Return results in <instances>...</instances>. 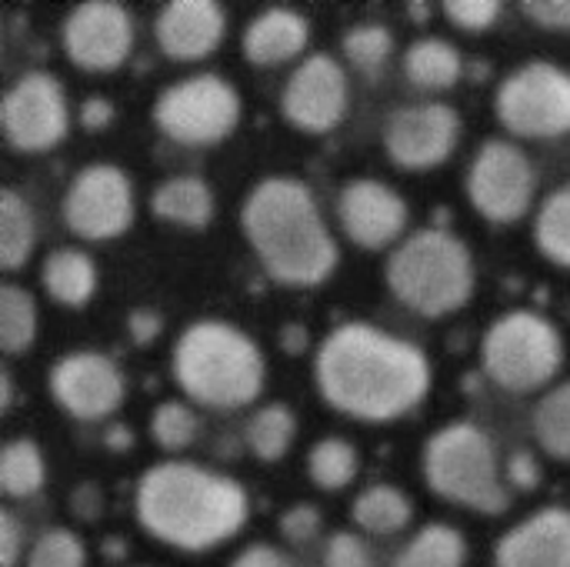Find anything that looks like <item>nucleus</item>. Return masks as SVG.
<instances>
[{
    "label": "nucleus",
    "mask_w": 570,
    "mask_h": 567,
    "mask_svg": "<svg viewBox=\"0 0 570 567\" xmlns=\"http://www.w3.org/2000/svg\"><path fill=\"white\" fill-rule=\"evenodd\" d=\"M160 328H164V317H160L157 311H150V307H137V311H130V317H127L130 341L140 344V348L150 344V341H157Z\"/></svg>",
    "instance_id": "nucleus-43"
},
{
    "label": "nucleus",
    "mask_w": 570,
    "mask_h": 567,
    "mask_svg": "<svg viewBox=\"0 0 570 567\" xmlns=\"http://www.w3.org/2000/svg\"><path fill=\"white\" fill-rule=\"evenodd\" d=\"M63 224L80 241H114L130 231L137 201L134 180L117 164H87L80 167L63 190Z\"/></svg>",
    "instance_id": "nucleus-11"
},
{
    "label": "nucleus",
    "mask_w": 570,
    "mask_h": 567,
    "mask_svg": "<svg viewBox=\"0 0 570 567\" xmlns=\"http://www.w3.org/2000/svg\"><path fill=\"white\" fill-rule=\"evenodd\" d=\"M351 107V84L344 63H337L331 53H311L304 57L294 74L284 84L281 94V114L284 120L311 137L331 134L341 127Z\"/></svg>",
    "instance_id": "nucleus-14"
},
{
    "label": "nucleus",
    "mask_w": 570,
    "mask_h": 567,
    "mask_svg": "<svg viewBox=\"0 0 570 567\" xmlns=\"http://www.w3.org/2000/svg\"><path fill=\"white\" fill-rule=\"evenodd\" d=\"M297 438V418L284 401H271L264 408H257L244 428V441L247 451L264 461V465H277L287 458L291 444Z\"/></svg>",
    "instance_id": "nucleus-26"
},
{
    "label": "nucleus",
    "mask_w": 570,
    "mask_h": 567,
    "mask_svg": "<svg viewBox=\"0 0 570 567\" xmlns=\"http://www.w3.org/2000/svg\"><path fill=\"white\" fill-rule=\"evenodd\" d=\"M531 428L548 458L570 465V381L544 391L534 408Z\"/></svg>",
    "instance_id": "nucleus-32"
},
{
    "label": "nucleus",
    "mask_w": 570,
    "mask_h": 567,
    "mask_svg": "<svg viewBox=\"0 0 570 567\" xmlns=\"http://www.w3.org/2000/svg\"><path fill=\"white\" fill-rule=\"evenodd\" d=\"M0 408L10 411V374L7 371L0 374Z\"/></svg>",
    "instance_id": "nucleus-45"
},
{
    "label": "nucleus",
    "mask_w": 570,
    "mask_h": 567,
    "mask_svg": "<svg viewBox=\"0 0 570 567\" xmlns=\"http://www.w3.org/2000/svg\"><path fill=\"white\" fill-rule=\"evenodd\" d=\"M337 224L361 251L397 247L407 234V201L377 177H354L337 194Z\"/></svg>",
    "instance_id": "nucleus-17"
},
{
    "label": "nucleus",
    "mask_w": 570,
    "mask_h": 567,
    "mask_svg": "<svg viewBox=\"0 0 570 567\" xmlns=\"http://www.w3.org/2000/svg\"><path fill=\"white\" fill-rule=\"evenodd\" d=\"M150 214L187 231H204L217 214L214 187L197 174H177L150 190Z\"/></svg>",
    "instance_id": "nucleus-21"
},
{
    "label": "nucleus",
    "mask_w": 570,
    "mask_h": 567,
    "mask_svg": "<svg viewBox=\"0 0 570 567\" xmlns=\"http://www.w3.org/2000/svg\"><path fill=\"white\" fill-rule=\"evenodd\" d=\"M60 43L77 70L114 74L134 50V17L117 0H83L67 13Z\"/></svg>",
    "instance_id": "nucleus-15"
},
{
    "label": "nucleus",
    "mask_w": 570,
    "mask_h": 567,
    "mask_svg": "<svg viewBox=\"0 0 570 567\" xmlns=\"http://www.w3.org/2000/svg\"><path fill=\"white\" fill-rule=\"evenodd\" d=\"M504 3L501 0H444V17L464 33H481L498 23Z\"/></svg>",
    "instance_id": "nucleus-36"
},
{
    "label": "nucleus",
    "mask_w": 570,
    "mask_h": 567,
    "mask_svg": "<svg viewBox=\"0 0 570 567\" xmlns=\"http://www.w3.org/2000/svg\"><path fill=\"white\" fill-rule=\"evenodd\" d=\"M541 478H544V471L531 451H514L508 458V485L514 491H534L541 485Z\"/></svg>",
    "instance_id": "nucleus-40"
},
{
    "label": "nucleus",
    "mask_w": 570,
    "mask_h": 567,
    "mask_svg": "<svg viewBox=\"0 0 570 567\" xmlns=\"http://www.w3.org/2000/svg\"><path fill=\"white\" fill-rule=\"evenodd\" d=\"M494 567H570V511L548 505L494 545Z\"/></svg>",
    "instance_id": "nucleus-19"
},
{
    "label": "nucleus",
    "mask_w": 570,
    "mask_h": 567,
    "mask_svg": "<svg viewBox=\"0 0 570 567\" xmlns=\"http://www.w3.org/2000/svg\"><path fill=\"white\" fill-rule=\"evenodd\" d=\"M311 23L294 7H264L244 30L240 50L254 67H284L307 50Z\"/></svg>",
    "instance_id": "nucleus-20"
},
{
    "label": "nucleus",
    "mask_w": 570,
    "mask_h": 567,
    "mask_svg": "<svg viewBox=\"0 0 570 567\" xmlns=\"http://www.w3.org/2000/svg\"><path fill=\"white\" fill-rule=\"evenodd\" d=\"M464 187L471 207L488 224L508 227L531 214L538 197V170L521 144L491 137L478 147Z\"/></svg>",
    "instance_id": "nucleus-10"
},
{
    "label": "nucleus",
    "mask_w": 570,
    "mask_h": 567,
    "mask_svg": "<svg viewBox=\"0 0 570 567\" xmlns=\"http://www.w3.org/2000/svg\"><path fill=\"white\" fill-rule=\"evenodd\" d=\"M468 538L444 521L424 525L397 555L391 567H464Z\"/></svg>",
    "instance_id": "nucleus-25"
},
{
    "label": "nucleus",
    "mask_w": 570,
    "mask_h": 567,
    "mask_svg": "<svg viewBox=\"0 0 570 567\" xmlns=\"http://www.w3.org/2000/svg\"><path fill=\"white\" fill-rule=\"evenodd\" d=\"M40 284L53 304L80 311L97 294V264L80 247H53L40 264Z\"/></svg>",
    "instance_id": "nucleus-22"
},
{
    "label": "nucleus",
    "mask_w": 570,
    "mask_h": 567,
    "mask_svg": "<svg viewBox=\"0 0 570 567\" xmlns=\"http://www.w3.org/2000/svg\"><path fill=\"white\" fill-rule=\"evenodd\" d=\"M314 388L351 421L391 424L431 394L434 368L414 341L367 321H344L314 354Z\"/></svg>",
    "instance_id": "nucleus-1"
},
{
    "label": "nucleus",
    "mask_w": 570,
    "mask_h": 567,
    "mask_svg": "<svg viewBox=\"0 0 570 567\" xmlns=\"http://www.w3.org/2000/svg\"><path fill=\"white\" fill-rule=\"evenodd\" d=\"M498 124L521 140H558L570 134V70L534 57L518 63L494 94Z\"/></svg>",
    "instance_id": "nucleus-9"
},
{
    "label": "nucleus",
    "mask_w": 570,
    "mask_h": 567,
    "mask_svg": "<svg viewBox=\"0 0 570 567\" xmlns=\"http://www.w3.org/2000/svg\"><path fill=\"white\" fill-rule=\"evenodd\" d=\"M384 150L394 167L421 174L451 160L461 140V114L444 100H421L391 110L384 120Z\"/></svg>",
    "instance_id": "nucleus-13"
},
{
    "label": "nucleus",
    "mask_w": 570,
    "mask_h": 567,
    "mask_svg": "<svg viewBox=\"0 0 570 567\" xmlns=\"http://www.w3.org/2000/svg\"><path fill=\"white\" fill-rule=\"evenodd\" d=\"M324 567H377V558L361 535L334 531L324 545Z\"/></svg>",
    "instance_id": "nucleus-37"
},
{
    "label": "nucleus",
    "mask_w": 570,
    "mask_h": 567,
    "mask_svg": "<svg viewBox=\"0 0 570 567\" xmlns=\"http://www.w3.org/2000/svg\"><path fill=\"white\" fill-rule=\"evenodd\" d=\"M321 525H324L321 511L314 505H307V501L304 505H294V508H287L281 515V535L291 545H311L321 535Z\"/></svg>",
    "instance_id": "nucleus-38"
},
{
    "label": "nucleus",
    "mask_w": 570,
    "mask_h": 567,
    "mask_svg": "<svg viewBox=\"0 0 570 567\" xmlns=\"http://www.w3.org/2000/svg\"><path fill=\"white\" fill-rule=\"evenodd\" d=\"M27 567H87V548L70 528H47L30 545Z\"/></svg>",
    "instance_id": "nucleus-35"
},
{
    "label": "nucleus",
    "mask_w": 570,
    "mask_h": 567,
    "mask_svg": "<svg viewBox=\"0 0 570 567\" xmlns=\"http://www.w3.org/2000/svg\"><path fill=\"white\" fill-rule=\"evenodd\" d=\"M200 421L187 401H160L150 414V438L160 451L180 454L197 441Z\"/></svg>",
    "instance_id": "nucleus-34"
},
{
    "label": "nucleus",
    "mask_w": 570,
    "mask_h": 567,
    "mask_svg": "<svg viewBox=\"0 0 570 567\" xmlns=\"http://www.w3.org/2000/svg\"><path fill=\"white\" fill-rule=\"evenodd\" d=\"M481 368L501 391H544L564 368V338L558 324L538 311H504L484 331Z\"/></svg>",
    "instance_id": "nucleus-7"
},
{
    "label": "nucleus",
    "mask_w": 570,
    "mask_h": 567,
    "mask_svg": "<svg viewBox=\"0 0 570 567\" xmlns=\"http://www.w3.org/2000/svg\"><path fill=\"white\" fill-rule=\"evenodd\" d=\"M170 371L190 404L214 411H237L261 398L267 361L257 341L217 317L187 324L170 351Z\"/></svg>",
    "instance_id": "nucleus-4"
},
{
    "label": "nucleus",
    "mask_w": 570,
    "mask_h": 567,
    "mask_svg": "<svg viewBox=\"0 0 570 567\" xmlns=\"http://www.w3.org/2000/svg\"><path fill=\"white\" fill-rule=\"evenodd\" d=\"M124 438H127V431H124V428H117V431L110 434V444H114V448H127L130 441H124Z\"/></svg>",
    "instance_id": "nucleus-46"
},
{
    "label": "nucleus",
    "mask_w": 570,
    "mask_h": 567,
    "mask_svg": "<svg viewBox=\"0 0 570 567\" xmlns=\"http://www.w3.org/2000/svg\"><path fill=\"white\" fill-rule=\"evenodd\" d=\"M244 104L220 74H190L164 87L150 107L154 127L180 147H217L240 124Z\"/></svg>",
    "instance_id": "nucleus-8"
},
{
    "label": "nucleus",
    "mask_w": 570,
    "mask_h": 567,
    "mask_svg": "<svg viewBox=\"0 0 570 567\" xmlns=\"http://www.w3.org/2000/svg\"><path fill=\"white\" fill-rule=\"evenodd\" d=\"M47 391L63 414L104 421L124 404L127 381L114 358L100 351H70L47 371Z\"/></svg>",
    "instance_id": "nucleus-16"
},
{
    "label": "nucleus",
    "mask_w": 570,
    "mask_h": 567,
    "mask_svg": "<svg viewBox=\"0 0 570 567\" xmlns=\"http://www.w3.org/2000/svg\"><path fill=\"white\" fill-rule=\"evenodd\" d=\"M240 231L264 274L281 287H321L341 264L337 241L317 197L297 177L274 174L257 180L244 197Z\"/></svg>",
    "instance_id": "nucleus-3"
},
{
    "label": "nucleus",
    "mask_w": 570,
    "mask_h": 567,
    "mask_svg": "<svg viewBox=\"0 0 570 567\" xmlns=\"http://www.w3.org/2000/svg\"><path fill=\"white\" fill-rule=\"evenodd\" d=\"M361 475V454L351 441L331 434L321 438L311 451H307V478L314 481V488L321 491H344L357 481Z\"/></svg>",
    "instance_id": "nucleus-29"
},
{
    "label": "nucleus",
    "mask_w": 570,
    "mask_h": 567,
    "mask_svg": "<svg viewBox=\"0 0 570 567\" xmlns=\"http://www.w3.org/2000/svg\"><path fill=\"white\" fill-rule=\"evenodd\" d=\"M37 244V221L30 204L13 190L3 187L0 190V267L7 274L20 271Z\"/></svg>",
    "instance_id": "nucleus-27"
},
{
    "label": "nucleus",
    "mask_w": 570,
    "mask_h": 567,
    "mask_svg": "<svg viewBox=\"0 0 570 567\" xmlns=\"http://www.w3.org/2000/svg\"><path fill=\"white\" fill-rule=\"evenodd\" d=\"M37 341V301L27 287L0 284V351L7 358L27 354Z\"/></svg>",
    "instance_id": "nucleus-30"
},
{
    "label": "nucleus",
    "mask_w": 570,
    "mask_h": 567,
    "mask_svg": "<svg viewBox=\"0 0 570 567\" xmlns=\"http://www.w3.org/2000/svg\"><path fill=\"white\" fill-rule=\"evenodd\" d=\"M134 515L154 541L204 555L247 528L250 495L237 478L197 461H160L140 475Z\"/></svg>",
    "instance_id": "nucleus-2"
},
{
    "label": "nucleus",
    "mask_w": 570,
    "mask_h": 567,
    "mask_svg": "<svg viewBox=\"0 0 570 567\" xmlns=\"http://www.w3.org/2000/svg\"><path fill=\"white\" fill-rule=\"evenodd\" d=\"M0 130L17 154H47L70 130L63 84L47 70L20 74L0 100Z\"/></svg>",
    "instance_id": "nucleus-12"
},
{
    "label": "nucleus",
    "mask_w": 570,
    "mask_h": 567,
    "mask_svg": "<svg viewBox=\"0 0 570 567\" xmlns=\"http://www.w3.org/2000/svg\"><path fill=\"white\" fill-rule=\"evenodd\" d=\"M521 10L544 30H570V0H524Z\"/></svg>",
    "instance_id": "nucleus-39"
},
{
    "label": "nucleus",
    "mask_w": 570,
    "mask_h": 567,
    "mask_svg": "<svg viewBox=\"0 0 570 567\" xmlns=\"http://www.w3.org/2000/svg\"><path fill=\"white\" fill-rule=\"evenodd\" d=\"M47 481V461L33 438H13L0 451V491L10 501L33 498Z\"/></svg>",
    "instance_id": "nucleus-28"
},
{
    "label": "nucleus",
    "mask_w": 570,
    "mask_h": 567,
    "mask_svg": "<svg viewBox=\"0 0 570 567\" xmlns=\"http://www.w3.org/2000/svg\"><path fill=\"white\" fill-rule=\"evenodd\" d=\"M404 74L421 90H451L464 77V57L444 37H417L404 50Z\"/></svg>",
    "instance_id": "nucleus-23"
},
{
    "label": "nucleus",
    "mask_w": 570,
    "mask_h": 567,
    "mask_svg": "<svg viewBox=\"0 0 570 567\" xmlns=\"http://www.w3.org/2000/svg\"><path fill=\"white\" fill-rule=\"evenodd\" d=\"M23 555V531L13 518V511H0V567H17Z\"/></svg>",
    "instance_id": "nucleus-41"
},
{
    "label": "nucleus",
    "mask_w": 570,
    "mask_h": 567,
    "mask_svg": "<svg viewBox=\"0 0 570 567\" xmlns=\"http://www.w3.org/2000/svg\"><path fill=\"white\" fill-rule=\"evenodd\" d=\"M384 281L407 311L438 321L471 304L478 264L471 247L454 231L421 227L391 251Z\"/></svg>",
    "instance_id": "nucleus-5"
},
{
    "label": "nucleus",
    "mask_w": 570,
    "mask_h": 567,
    "mask_svg": "<svg viewBox=\"0 0 570 567\" xmlns=\"http://www.w3.org/2000/svg\"><path fill=\"white\" fill-rule=\"evenodd\" d=\"M114 120V104L107 97H87L80 104V127L83 130H104Z\"/></svg>",
    "instance_id": "nucleus-44"
},
{
    "label": "nucleus",
    "mask_w": 570,
    "mask_h": 567,
    "mask_svg": "<svg viewBox=\"0 0 570 567\" xmlns=\"http://www.w3.org/2000/svg\"><path fill=\"white\" fill-rule=\"evenodd\" d=\"M227 13L214 0H170L157 10L154 40L170 60H204L220 50Z\"/></svg>",
    "instance_id": "nucleus-18"
},
{
    "label": "nucleus",
    "mask_w": 570,
    "mask_h": 567,
    "mask_svg": "<svg viewBox=\"0 0 570 567\" xmlns=\"http://www.w3.org/2000/svg\"><path fill=\"white\" fill-rule=\"evenodd\" d=\"M421 475L424 485L448 505L478 515H504L511 508L498 448L474 421H451L438 428L421 451Z\"/></svg>",
    "instance_id": "nucleus-6"
},
{
    "label": "nucleus",
    "mask_w": 570,
    "mask_h": 567,
    "mask_svg": "<svg viewBox=\"0 0 570 567\" xmlns=\"http://www.w3.org/2000/svg\"><path fill=\"white\" fill-rule=\"evenodd\" d=\"M534 244L544 261L570 271V180L541 201L534 217Z\"/></svg>",
    "instance_id": "nucleus-31"
},
{
    "label": "nucleus",
    "mask_w": 570,
    "mask_h": 567,
    "mask_svg": "<svg viewBox=\"0 0 570 567\" xmlns=\"http://www.w3.org/2000/svg\"><path fill=\"white\" fill-rule=\"evenodd\" d=\"M230 567H294V561H291L281 548L257 541V545H247V548L230 561Z\"/></svg>",
    "instance_id": "nucleus-42"
},
{
    "label": "nucleus",
    "mask_w": 570,
    "mask_h": 567,
    "mask_svg": "<svg viewBox=\"0 0 570 567\" xmlns=\"http://www.w3.org/2000/svg\"><path fill=\"white\" fill-rule=\"evenodd\" d=\"M341 50H344V57H347V63L354 70H361L364 77H377L387 67L391 53H394V33L384 23L364 20V23H354V27L344 30Z\"/></svg>",
    "instance_id": "nucleus-33"
},
{
    "label": "nucleus",
    "mask_w": 570,
    "mask_h": 567,
    "mask_svg": "<svg viewBox=\"0 0 570 567\" xmlns=\"http://www.w3.org/2000/svg\"><path fill=\"white\" fill-rule=\"evenodd\" d=\"M351 518L354 525L364 531V535H374V538H391V535H401L411 518H414V505L411 498L397 488V485H371L364 488L357 498H354V508H351Z\"/></svg>",
    "instance_id": "nucleus-24"
}]
</instances>
